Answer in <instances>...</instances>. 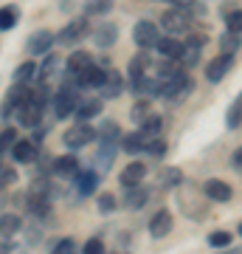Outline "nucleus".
<instances>
[{
    "instance_id": "obj_1",
    "label": "nucleus",
    "mask_w": 242,
    "mask_h": 254,
    "mask_svg": "<svg viewBox=\"0 0 242 254\" xmlns=\"http://www.w3.org/2000/svg\"><path fill=\"white\" fill-rule=\"evenodd\" d=\"M189 91H192V79H189L183 71H178L175 76H169V79H158V96H161V99L180 102Z\"/></svg>"
},
{
    "instance_id": "obj_2",
    "label": "nucleus",
    "mask_w": 242,
    "mask_h": 254,
    "mask_svg": "<svg viewBox=\"0 0 242 254\" xmlns=\"http://www.w3.org/2000/svg\"><path fill=\"white\" fill-rule=\"evenodd\" d=\"M93 138H96V130H93L88 122H79V125L68 127V130L62 133V144L71 147V150H79V147L93 144Z\"/></svg>"
},
{
    "instance_id": "obj_3",
    "label": "nucleus",
    "mask_w": 242,
    "mask_h": 254,
    "mask_svg": "<svg viewBox=\"0 0 242 254\" xmlns=\"http://www.w3.org/2000/svg\"><path fill=\"white\" fill-rule=\"evenodd\" d=\"M161 26H163V31H169L172 37H178V34H186L189 28H192V17H189V11L172 6L169 11H163Z\"/></svg>"
},
{
    "instance_id": "obj_4",
    "label": "nucleus",
    "mask_w": 242,
    "mask_h": 254,
    "mask_svg": "<svg viewBox=\"0 0 242 254\" xmlns=\"http://www.w3.org/2000/svg\"><path fill=\"white\" fill-rule=\"evenodd\" d=\"M40 119H43V105H40L37 99H31V91H28V96L17 108V122L23 127H37L40 125Z\"/></svg>"
},
{
    "instance_id": "obj_5",
    "label": "nucleus",
    "mask_w": 242,
    "mask_h": 254,
    "mask_svg": "<svg viewBox=\"0 0 242 254\" xmlns=\"http://www.w3.org/2000/svg\"><path fill=\"white\" fill-rule=\"evenodd\" d=\"M76 105H79V93H76V88H71V85L59 88V93H56V102H54V113H56V119L71 116L73 110H76Z\"/></svg>"
},
{
    "instance_id": "obj_6",
    "label": "nucleus",
    "mask_w": 242,
    "mask_h": 254,
    "mask_svg": "<svg viewBox=\"0 0 242 254\" xmlns=\"http://www.w3.org/2000/svg\"><path fill=\"white\" fill-rule=\"evenodd\" d=\"M133 40L138 43L141 48H152L158 40H161V34H158V26H155L152 20H138L133 28Z\"/></svg>"
},
{
    "instance_id": "obj_7",
    "label": "nucleus",
    "mask_w": 242,
    "mask_h": 254,
    "mask_svg": "<svg viewBox=\"0 0 242 254\" xmlns=\"http://www.w3.org/2000/svg\"><path fill=\"white\" fill-rule=\"evenodd\" d=\"M113 158H116V141H113V138H101L99 150H96V155H93L96 173H107L110 164H113Z\"/></svg>"
},
{
    "instance_id": "obj_8",
    "label": "nucleus",
    "mask_w": 242,
    "mask_h": 254,
    "mask_svg": "<svg viewBox=\"0 0 242 254\" xmlns=\"http://www.w3.org/2000/svg\"><path fill=\"white\" fill-rule=\"evenodd\" d=\"M155 48H158V54H161L163 60H180V57H183V48H186V43H180L178 37L166 34V37H161V40L155 43Z\"/></svg>"
},
{
    "instance_id": "obj_9",
    "label": "nucleus",
    "mask_w": 242,
    "mask_h": 254,
    "mask_svg": "<svg viewBox=\"0 0 242 254\" xmlns=\"http://www.w3.org/2000/svg\"><path fill=\"white\" fill-rule=\"evenodd\" d=\"M54 43H56V37L51 34V31H37V34L28 37L26 51H28V54H34V57H37V54H48Z\"/></svg>"
},
{
    "instance_id": "obj_10",
    "label": "nucleus",
    "mask_w": 242,
    "mask_h": 254,
    "mask_svg": "<svg viewBox=\"0 0 242 254\" xmlns=\"http://www.w3.org/2000/svg\"><path fill=\"white\" fill-rule=\"evenodd\" d=\"M231 68H234V57L231 54H220L217 60H211V63L206 65V76L211 82H220L225 73L231 71Z\"/></svg>"
},
{
    "instance_id": "obj_11",
    "label": "nucleus",
    "mask_w": 242,
    "mask_h": 254,
    "mask_svg": "<svg viewBox=\"0 0 242 254\" xmlns=\"http://www.w3.org/2000/svg\"><path fill=\"white\" fill-rule=\"evenodd\" d=\"M146 144H149V136L146 133H141V130H135V133H127L124 138H121V150H124L127 155H138L146 150Z\"/></svg>"
},
{
    "instance_id": "obj_12",
    "label": "nucleus",
    "mask_w": 242,
    "mask_h": 254,
    "mask_svg": "<svg viewBox=\"0 0 242 254\" xmlns=\"http://www.w3.org/2000/svg\"><path fill=\"white\" fill-rule=\"evenodd\" d=\"M203 192H206V198H208V200H217V203H225V200H231V195H234L231 187H228L225 181H217V178L206 181Z\"/></svg>"
},
{
    "instance_id": "obj_13",
    "label": "nucleus",
    "mask_w": 242,
    "mask_h": 254,
    "mask_svg": "<svg viewBox=\"0 0 242 254\" xmlns=\"http://www.w3.org/2000/svg\"><path fill=\"white\" fill-rule=\"evenodd\" d=\"M85 34H88V20L79 17V20H73V23H68V26H65V31L59 34V43H62V46H73V43H76V40H82Z\"/></svg>"
},
{
    "instance_id": "obj_14",
    "label": "nucleus",
    "mask_w": 242,
    "mask_h": 254,
    "mask_svg": "<svg viewBox=\"0 0 242 254\" xmlns=\"http://www.w3.org/2000/svg\"><path fill=\"white\" fill-rule=\"evenodd\" d=\"M169 232H172V212L169 209L155 212V218L149 220V235L152 237H166Z\"/></svg>"
},
{
    "instance_id": "obj_15",
    "label": "nucleus",
    "mask_w": 242,
    "mask_h": 254,
    "mask_svg": "<svg viewBox=\"0 0 242 254\" xmlns=\"http://www.w3.org/2000/svg\"><path fill=\"white\" fill-rule=\"evenodd\" d=\"M11 155H14V161H20V164H31L37 158V141L17 138V141L11 144Z\"/></svg>"
},
{
    "instance_id": "obj_16",
    "label": "nucleus",
    "mask_w": 242,
    "mask_h": 254,
    "mask_svg": "<svg viewBox=\"0 0 242 254\" xmlns=\"http://www.w3.org/2000/svg\"><path fill=\"white\" fill-rule=\"evenodd\" d=\"M26 96H28V88L14 82V88L6 93V102H3V110H0V113H3V116H11V110L17 113V108L23 105V99H26Z\"/></svg>"
},
{
    "instance_id": "obj_17",
    "label": "nucleus",
    "mask_w": 242,
    "mask_h": 254,
    "mask_svg": "<svg viewBox=\"0 0 242 254\" xmlns=\"http://www.w3.org/2000/svg\"><path fill=\"white\" fill-rule=\"evenodd\" d=\"M82 170V164L76 155H62V158H56L54 161V173L59 175V178H76Z\"/></svg>"
},
{
    "instance_id": "obj_18",
    "label": "nucleus",
    "mask_w": 242,
    "mask_h": 254,
    "mask_svg": "<svg viewBox=\"0 0 242 254\" xmlns=\"http://www.w3.org/2000/svg\"><path fill=\"white\" fill-rule=\"evenodd\" d=\"M146 200H149V190L141 187V184H135V187H127L124 190V206L127 209H141Z\"/></svg>"
},
{
    "instance_id": "obj_19",
    "label": "nucleus",
    "mask_w": 242,
    "mask_h": 254,
    "mask_svg": "<svg viewBox=\"0 0 242 254\" xmlns=\"http://www.w3.org/2000/svg\"><path fill=\"white\" fill-rule=\"evenodd\" d=\"M96 187H99V173H96V170H85V173H82L79 170V175H76V192H79L82 198H85V195H93Z\"/></svg>"
},
{
    "instance_id": "obj_20",
    "label": "nucleus",
    "mask_w": 242,
    "mask_h": 254,
    "mask_svg": "<svg viewBox=\"0 0 242 254\" xmlns=\"http://www.w3.org/2000/svg\"><path fill=\"white\" fill-rule=\"evenodd\" d=\"M144 175H146V164L133 161V164H127L124 170H121V184H124V187H135V184L144 181Z\"/></svg>"
},
{
    "instance_id": "obj_21",
    "label": "nucleus",
    "mask_w": 242,
    "mask_h": 254,
    "mask_svg": "<svg viewBox=\"0 0 242 254\" xmlns=\"http://www.w3.org/2000/svg\"><path fill=\"white\" fill-rule=\"evenodd\" d=\"M124 91V79L118 71H107V79L101 85V99H116L118 93Z\"/></svg>"
},
{
    "instance_id": "obj_22",
    "label": "nucleus",
    "mask_w": 242,
    "mask_h": 254,
    "mask_svg": "<svg viewBox=\"0 0 242 254\" xmlns=\"http://www.w3.org/2000/svg\"><path fill=\"white\" fill-rule=\"evenodd\" d=\"M93 40H96V46L99 48H110L118 40V28L113 26V23H101V26L93 31Z\"/></svg>"
},
{
    "instance_id": "obj_23",
    "label": "nucleus",
    "mask_w": 242,
    "mask_h": 254,
    "mask_svg": "<svg viewBox=\"0 0 242 254\" xmlns=\"http://www.w3.org/2000/svg\"><path fill=\"white\" fill-rule=\"evenodd\" d=\"M101 113V99H79L76 105V119L79 122H90Z\"/></svg>"
},
{
    "instance_id": "obj_24",
    "label": "nucleus",
    "mask_w": 242,
    "mask_h": 254,
    "mask_svg": "<svg viewBox=\"0 0 242 254\" xmlns=\"http://www.w3.org/2000/svg\"><path fill=\"white\" fill-rule=\"evenodd\" d=\"M90 65H93V60H90V54H85V51H73V54L68 57V73H73V76H82Z\"/></svg>"
},
{
    "instance_id": "obj_25",
    "label": "nucleus",
    "mask_w": 242,
    "mask_h": 254,
    "mask_svg": "<svg viewBox=\"0 0 242 254\" xmlns=\"http://www.w3.org/2000/svg\"><path fill=\"white\" fill-rule=\"evenodd\" d=\"M104 79H107V71H104V68H96V65H90L88 71L79 76L82 88H101Z\"/></svg>"
},
{
    "instance_id": "obj_26",
    "label": "nucleus",
    "mask_w": 242,
    "mask_h": 254,
    "mask_svg": "<svg viewBox=\"0 0 242 254\" xmlns=\"http://www.w3.org/2000/svg\"><path fill=\"white\" fill-rule=\"evenodd\" d=\"M23 229V220H20V215H14V212H9V215H0V237H14Z\"/></svg>"
},
{
    "instance_id": "obj_27",
    "label": "nucleus",
    "mask_w": 242,
    "mask_h": 254,
    "mask_svg": "<svg viewBox=\"0 0 242 254\" xmlns=\"http://www.w3.org/2000/svg\"><path fill=\"white\" fill-rule=\"evenodd\" d=\"M37 73H40V82H51L56 73H59V57L48 54V57H45V63H43V68H40Z\"/></svg>"
},
{
    "instance_id": "obj_28",
    "label": "nucleus",
    "mask_w": 242,
    "mask_h": 254,
    "mask_svg": "<svg viewBox=\"0 0 242 254\" xmlns=\"http://www.w3.org/2000/svg\"><path fill=\"white\" fill-rule=\"evenodd\" d=\"M161 190H175V187H180L183 184V173H180L178 167H166L161 173Z\"/></svg>"
},
{
    "instance_id": "obj_29",
    "label": "nucleus",
    "mask_w": 242,
    "mask_h": 254,
    "mask_svg": "<svg viewBox=\"0 0 242 254\" xmlns=\"http://www.w3.org/2000/svg\"><path fill=\"white\" fill-rule=\"evenodd\" d=\"M20 23V9L17 6H3L0 9V31H9Z\"/></svg>"
},
{
    "instance_id": "obj_30",
    "label": "nucleus",
    "mask_w": 242,
    "mask_h": 254,
    "mask_svg": "<svg viewBox=\"0 0 242 254\" xmlns=\"http://www.w3.org/2000/svg\"><path fill=\"white\" fill-rule=\"evenodd\" d=\"M144 73H149V54H138L133 57V63H130V82H135L138 76Z\"/></svg>"
},
{
    "instance_id": "obj_31",
    "label": "nucleus",
    "mask_w": 242,
    "mask_h": 254,
    "mask_svg": "<svg viewBox=\"0 0 242 254\" xmlns=\"http://www.w3.org/2000/svg\"><path fill=\"white\" fill-rule=\"evenodd\" d=\"M225 125H228V130H237V127L242 125V93L234 99V105L228 108V113H225Z\"/></svg>"
},
{
    "instance_id": "obj_32",
    "label": "nucleus",
    "mask_w": 242,
    "mask_h": 254,
    "mask_svg": "<svg viewBox=\"0 0 242 254\" xmlns=\"http://www.w3.org/2000/svg\"><path fill=\"white\" fill-rule=\"evenodd\" d=\"M149 116H152V105H149V99L135 102L133 110H130V119H133L135 125H144V122H146Z\"/></svg>"
},
{
    "instance_id": "obj_33",
    "label": "nucleus",
    "mask_w": 242,
    "mask_h": 254,
    "mask_svg": "<svg viewBox=\"0 0 242 254\" xmlns=\"http://www.w3.org/2000/svg\"><path fill=\"white\" fill-rule=\"evenodd\" d=\"M242 46L240 34H234V31H225L223 37H220V48H223V54H237Z\"/></svg>"
},
{
    "instance_id": "obj_34",
    "label": "nucleus",
    "mask_w": 242,
    "mask_h": 254,
    "mask_svg": "<svg viewBox=\"0 0 242 254\" xmlns=\"http://www.w3.org/2000/svg\"><path fill=\"white\" fill-rule=\"evenodd\" d=\"M34 76H37V65L31 63V60H28V63H23L17 71H14V82H17V85H26V82H31Z\"/></svg>"
},
{
    "instance_id": "obj_35",
    "label": "nucleus",
    "mask_w": 242,
    "mask_h": 254,
    "mask_svg": "<svg viewBox=\"0 0 242 254\" xmlns=\"http://www.w3.org/2000/svg\"><path fill=\"white\" fill-rule=\"evenodd\" d=\"M161 130H163V119H161V116H155V113H152V116H149V119H146V122L141 125V133H146L149 138L158 136Z\"/></svg>"
},
{
    "instance_id": "obj_36",
    "label": "nucleus",
    "mask_w": 242,
    "mask_h": 254,
    "mask_svg": "<svg viewBox=\"0 0 242 254\" xmlns=\"http://www.w3.org/2000/svg\"><path fill=\"white\" fill-rule=\"evenodd\" d=\"M225 23H228V31H234V34H242V9L225 11Z\"/></svg>"
},
{
    "instance_id": "obj_37",
    "label": "nucleus",
    "mask_w": 242,
    "mask_h": 254,
    "mask_svg": "<svg viewBox=\"0 0 242 254\" xmlns=\"http://www.w3.org/2000/svg\"><path fill=\"white\" fill-rule=\"evenodd\" d=\"M208 243L214 246V249H225V246L231 243V235L223 232V229H220V232H211V235H208Z\"/></svg>"
},
{
    "instance_id": "obj_38",
    "label": "nucleus",
    "mask_w": 242,
    "mask_h": 254,
    "mask_svg": "<svg viewBox=\"0 0 242 254\" xmlns=\"http://www.w3.org/2000/svg\"><path fill=\"white\" fill-rule=\"evenodd\" d=\"M113 9V0H90L88 14H107Z\"/></svg>"
},
{
    "instance_id": "obj_39",
    "label": "nucleus",
    "mask_w": 242,
    "mask_h": 254,
    "mask_svg": "<svg viewBox=\"0 0 242 254\" xmlns=\"http://www.w3.org/2000/svg\"><path fill=\"white\" fill-rule=\"evenodd\" d=\"M99 136H101V138H113V141H116V138L121 136V130H118L116 122H110V119H107V122L99 127Z\"/></svg>"
},
{
    "instance_id": "obj_40",
    "label": "nucleus",
    "mask_w": 242,
    "mask_h": 254,
    "mask_svg": "<svg viewBox=\"0 0 242 254\" xmlns=\"http://www.w3.org/2000/svg\"><path fill=\"white\" fill-rule=\"evenodd\" d=\"M180 60H183V65H186V68H192V65H197V60H200V48L186 46V48H183V57H180Z\"/></svg>"
},
{
    "instance_id": "obj_41",
    "label": "nucleus",
    "mask_w": 242,
    "mask_h": 254,
    "mask_svg": "<svg viewBox=\"0 0 242 254\" xmlns=\"http://www.w3.org/2000/svg\"><path fill=\"white\" fill-rule=\"evenodd\" d=\"M85 254H104V240H99V237H90L88 243H85Z\"/></svg>"
},
{
    "instance_id": "obj_42",
    "label": "nucleus",
    "mask_w": 242,
    "mask_h": 254,
    "mask_svg": "<svg viewBox=\"0 0 242 254\" xmlns=\"http://www.w3.org/2000/svg\"><path fill=\"white\" fill-rule=\"evenodd\" d=\"M146 153L163 155V153H166V141H163V138H149V144H146Z\"/></svg>"
},
{
    "instance_id": "obj_43",
    "label": "nucleus",
    "mask_w": 242,
    "mask_h": 254,
    "mask_svg": "<svg viewBox=\"0 0 242 254\" xmlns=\"http://www.w3.org/2000/svg\"><path fill=\"white\" fill-rule=\"evenodd\" d=\"M14 141H17V133H14V130H3V133H0V150H9L11 144H14Z\"/></svg>"
},
{
    "instance_id": "obj_44",
    "label": "nucleus",
    "mask_w": 242,
    "mask_h": 254,
    "mask_svg": "<svg viewBox=\"0 0 242 254\" xmlns=\"http://www.w3.org/2000/svg\"><path fill=\"white\" fill-rule=\"evenodd\" d=\"M73 252H76V243H73V240H59L51 254H73Z\"/></svg>"
},
{
    "instance_id": "obj_45",
    "label": "nucleus",
    "mask_w": 242,
    "mask_h": 254,
    "mask_svg": "<svg viewBox=\"0 0 242 254\" xmlns=\"http://www.w3.org/2000/svg\"><path fill=\"white\" fill-rule=\"evenodd\" d=\"M113 209H116V198H113V195H107V192H104V195H99V212H113Z\"/></svg>"
},
{
    "instance_id": "obj_46",
    "label": "nucleus",
    "mask_w": 242,
    "mask_h": 254,
    "mask_svg": "<svg viewBox=\"0 0 242 254\" xmlns=\"http://www.w3.org/2000/svg\"><path fill=\"white\" fill-rule=\"evenodd\" d=\"M231 164H234V170H237V173H242V147L231 155Z\"/></svg>"
},
{
    "instance_id": "obj_47",
    "label": "nucleus",
    "mask_w": 242,
    "mask_h": 254,
    "mask_svg": "<svg viewBox=\"0 0 242 254\" xmlns=\"http://www.w3.org/2000/svg\"><path fill=\"white\" fill-rule=\"evenodd\" d=\"M6 252H9V246H0V254H6Z\"/></svg>"
},
{
    "instance_id": "obj_48",
    "label": "nucleus",
    "mask_w": 242,
    "mask_h": 254,
    "mask_svg": "<svg viewBox=\"0 0 242 254\" xmlns=\"http://www.w3.org/2000/svg\"><path fill=\"white\" fill-rule=\"evenodd\" d=\"M225 254H242V252H225Z\"/></svg>"
},
{
    "instance_id": "obj_49",
    "label": "nucleus",
    "mask_w": 242,
    "mask_h": 254,
    "mask_svg": "<svg viewBox=\"0 0 242 254\" xmlns=\"http://www.w3.org/2000/svg\"><path fill=\"white\" fill-rule=\"evenodd\" d=\"M240 235H242V223H240Z\"/></svg>"
}]
</instances>
